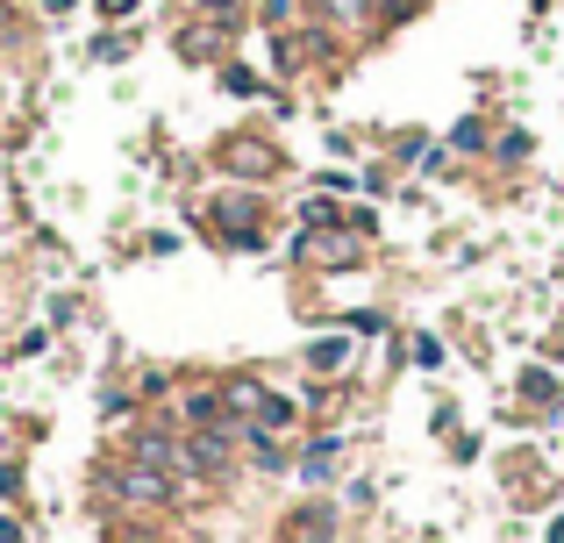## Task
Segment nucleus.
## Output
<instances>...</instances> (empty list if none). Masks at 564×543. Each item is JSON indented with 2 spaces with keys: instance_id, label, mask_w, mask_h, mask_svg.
I'll list each match as a JSON object with an SVG mask.
<instances>
[{
  "instance_id": "nucleus-1",
  "label": "nucleus",
  "mask_w": 564,
  "mask_h": 543,
  "mask_svg": "<svg viewBox=\"0 0 564 543\" xmlns=\"http://www.w3.org/2000/svg\"><path fill=\"white\" fill-rule=\"evenodd\" d=\"M100 493H115L122 508H172V501H180V479L158 473V465H137L122 450V458L100 465Z\"/></svg>"
},
{
  "instance_id": "nucleus-14",
  "label": "nucleus",
  "mask_w": 564,
  "mask_h": 543,
  "mask_svg": "<svg viewBox=\"0 0 564 543\" xmlns=\"http://www.w3.org/2000/svg\"><path fill=\"white\" fill-rule=\"evenodd\" d=\"M451 151H486V122H457L451 129Z\"/></svg>"
},
{
  "instance_id": "nucleus-9",
  "label": "nucleus",
  "mask_w": 564,
  "mask_h": 543,
  "mask_svg": "<svg viewBox=\"0 0 564 543\" xmlns=\"http://www.w3.org/2000/svg\"><path fill=\"white\" fill-rule=\"evenodd\" d=\"M344 365H350V336H315V344H307V372L329 379V372H344Z\"/></svg>"
},
{
  "instance_id": "nucleus-22",
  "label": "nucleus",
  "mask_w": 564,
  "mask_h": 543,
  "mask_svg": "<svg viewBox=\"0 0 564 543\" xmlns=\"http://www.w3.org/2000/svg\"><path fill=\"white\" fill-rule=\"evenodd\" d=\"M543 543H564V515H557V522H551V530H543Z\"/></svg>"
},
{
  "instance_id": "nucleus-20",
  "label": "nucleus",
  "mask_w": 564,
  "mask_h": 543,
  "mask_svg": "<svg viewBox=\"0 0 564 543\" xmlns=\"http://www.w3.org/2000/svg\"><path fill=\"white\" fill-rule=\"evenodd\" d=\"M200 14H221V29H236V0H200Z\"/></svg>"
},
{
  "instance_id": "nucleus-6",
  "label": "nucleus",
  "mask_w": 564,
  "mask_h": 543,
  "mask_svg": "<svg viewBox=\"0 0 564 543\" xmlns=\"http://www.w3.org/2000/svg\"><path fill=\"white\" fill-rule=\"evenodd\" d=\"M293 473H301V487H329V479L344 473V436H315V444L293 458Z\"/></svg>"
},
{
  "instance_id": "nucleus-10",
  "label": "nucleus",
  "mask_w": 564,
  "mask_h": 543,
  "mask_svg": "<svg viewBox=\"0 0 564 543\" xmlns=\"http://www.w3.org/2000/svg\"><path fill=\"white\" fill-rule=\"evenodd\" d=\"M293 422H301V401H286V393H272V401L258 408V422H250V430H264V436H286Z\"/></svg>"
},
{
  "instance_id": "nucleus-15",
  "label": "nucleus",
  "mask_w": 564,
  "mask_h": 543,
  "mask_svg": "<svg viewBox=\"0 0 564 543\" xmlns=\"http://www.w3.org/2000/svg\"><path fill=\"white\" fill-rule=\"evenodd\" d=\"M414 365H422V372H436V365H443V344H436V336H414Z\"/></svg>"
},
{
  "instance_id": "nucleus-8",
  "label": "nucleus",
  "mask_w": 564,
  "mask_h": 543,
  "mask_svg": "<svg viewBox=\"0 0 564 543\" xmlns=\"http://www.w3.org/2000/svg\"><path fill=\"white\" fill-rule=\"evenodd\" d=\"M221 36H229V29H221V22L180 29V57H193V65H207V57H221Z\"/></svg>"
},
{
  "instance_id": "nucleus-21",
  "label": "nucleus",
  "mask_w": 564,
  "mask_h": 543,
  "mask_svg": "<svg viewBox=\"0 0 564 543\" xmlns=\"http://www.w3.org/2000/svg\"><path fill=\"white\" fill-rule=\"evenodd\" d=\"M0 36H14V8H8V0H0Z\"/></svg>"
},
{
  "instance_id": "nucleus-13",
  "label": "nucleus",
  "mask_w": 564,
  "mask_h": 543,
  "mask_svg": "<svg viewBox=\"0 0 564 543\" xmlns=\"http://www.w3.org/2000/svg\"><path fill=\"white\" fill-rule=\"evenodd\" d=\"M422 8H429V0H379V22H386V29H400V22H414Z\"/></svg>"
},
{
  "instance_id": "nucleus-18",
  "label": "nucleus",
  "mask_w": 564,
  "mask_h": 543,
  "mask_svg": "<svg viewBox=\"0 0 564 543\" xmlns=\"http://www.w3.org/2000/svg\"><path fill=\"white\" fill-rule=\"evenodd\" d=\"M350 329H358V336H379L386 315H379V307H358V315H350Z\"/></svg>"
},
{
  "instance_id": "nucleus-17",
  "label": "nucleus",
  "mask_w": 564,
  "mask_h": 543,
  "mask_svg": "<svg viewBox=\"0 0 564 543\" xmlns=\"http://www.w3.org/2000/svg\"><path fill=\"white\" fill-rule=\"evenodd\" d=\"M522 393H529V401H551L557 387H551V372H522Z\"/></svg>"
},
{
  "instance_id": "nucleus-23",
  "label": "nucleus",
  "mask_w": 564,
  "mask_h": 543,
  "mask_svg": "<svg viewBox=\"0 0 564 543\" xmlns=\"http://www.w3.org/2000/svg\"><path fill=\"white\" fill-rule=\"evenodd\" d=\"M414 543H429V536H414Z\"/></svg>"
},
{
  "instance_id": "nucleus-19",
  "label": "nucleus",
  "mask_w": 564,
  "mask_h": 543,
  "mask_svg": "<svg viewBox=\"0 0 564 543\" xmlns=\"http://www.w3.org/2000/svg\"><path fill=\"white\" fill-rule=\"evenodd\" d=\"M94 8H100V14H108V22H122V14H137V8H143V0H94Z\"/></svg>"
},
{
  "instance_id": "nucleus-3",
  "label": "nucleus",
  "mask_w": 564,
  "mask_h": 543,
  "mask_svg": "<svg viewBox=\"0 0 564 543\" xmlns=\"http://www.w3.org/2000/svg\"><path fill=\"white\" fill-rule=\"evenodd\" d=\"M307 22H322L336 43H365V36H379V0H307Z\"/></svg>"
},
{
  "instance_id": "nucleus-4",
  "label": "nucleus",
  "mask_w": 564,
  "mask_h": 543,
  "mask_svg": "<svg viewBox=\"0 0 564 543\" xmlns=\"http://www.w3.org/2000/svg\"><path fill=\"white\" fill-rule=\"evenodd\" d=\"M279 543H336V508L329 501H301L279 522Z\"/></svg>"
},
{
  "instance_id": "nucleus-16",
  "label": "nucleus",
  "mask_w": 564,
  "mask_h": 543,
  "mask_svg": "<svg viewBox=\"0 0 564 543\" xmlns=\"http://www.w3.org/2000/svg\"><path fill=\"white\" fill-rule=\"evenodd\" d=\"M129 43H137V36H122V29H115V36L94 43V57H108V65H115V57H129Z\"/></svg>"
},
{
  "instance_id": "nucleus-7",
  "label": "nucleus",
  "mask_w": 564,
  "mask_h": 543,
  "mask_svg": "<svg viewBox=\"0 0 564 543\" xmlns=\"http://www.w3.org/2000/svg\"><path fill=\"white\" fill-rule=\"evenodd\" d=\"M264 401H272V387H264L258 372H229V379H221V408H229V422H258Z\"/></svg>"
},
{
  "instance_id": "nucleus-12",
  "label": "nucleus",
  "mask_w": 564,
  "mask_h": 543,
  "mask_svg": "<svg viewBox=\"0 0 564 543\" xmlns=\"http://www.w3.org/2000/svg\"><path fill=\"white\" fill-rule=\"evenodd\" d=\"M221 86H229L236 100H258V94H264V79H258L250 65H221Z\"/></svg>"
},
{
  "instance_id": "nucleus-2",
  "label": "nucleus",
  "mask_w": 564,
  "mask_h": 543,
  "mask_svg": "<svg viewBox=\"0 0 564 543\" xmlns=\"http://www.w3.org/2000/svg\"><path fill=\"white\" fill-rule=\"evenodd\" d=\"M215 165L229 172V180H243V186H264V180L286 172V158H279V143H264V137H221Z\"/></svg>"
},
{
  "instance_id": "nucleus-11",
  "label": "nucleus",
  "mask_w": 564,
  "mask_h": 543,
  "mask_svg": "<svg viewBox=\"0 0 564 543\" xmlns=\"http://www.w3.org/2000/svg\"><path fill=\"white\" fill-rule=\"evenodd\" d=\"M258 22L279 36V29H293V22H301V0H258Z\"/></svg>"
},
{
  "instance_id": "nucleus-5",
  "label": "nucleus",
  "mask_w": 564,
  "mask_h": 543,
  "mask_svg": "<svg viewBox=\"0 0 564 543\" xmlns=\"http://www.w3.org/2000/svg\"><path fill=\"white\" fill-rule=\"evenodd\" d=\"M180 430H236L229 408H221V387H186L180 393Z\"/></svg>"
}]
</instances>
